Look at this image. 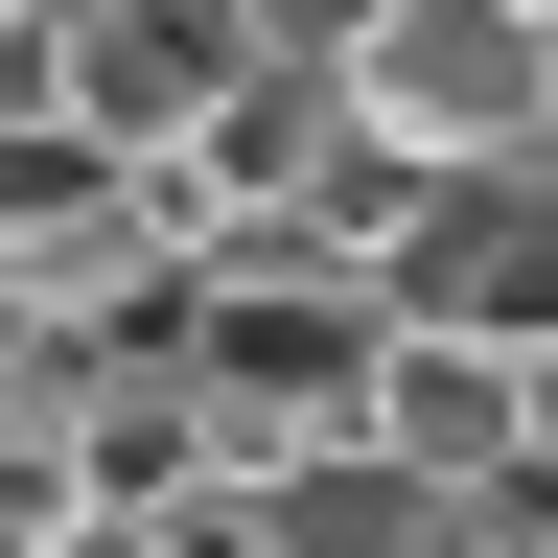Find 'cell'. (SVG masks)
Here are the masks:
<instances>
[{"instance_id": "cell-6", "label": "cell", "mask_w": 558, "mask_h": 558, "mask_svg": "<svg viewBox=\"0 0 558 558\" xmlns=\"http://www.w3.org/2000/svg\"><path fill=\"white\" fill-rule=\"evenodd\" d=\"M233 512H256V558H442V512H465V488H418V465L373 442V418H349V442H303V465H256Z\"/></svg>"}, {"instance_id": "cell-5", "label": "cell", "mask_w": 558, "mask_h": 558, "mask_svg": "<svg viewBox=\"0 0 558 558\" xmlns=\"http://www.w3.org/2000/svg\"><path fill=\"white\" fill-rule=\"evenodd\" d=\"M373 442H396L418 488H512V465H535V373H512V349L396 326V349H373Z\"/></svg>"}, {"instance_id": "cell-3", "label": "cell", "mask_w": 558, "mask_h": 558, "mask_svg": "<svg viewBox=\"0 0 558 558\" xmlns=\"http://www.w3.org/2000/svg\"><path fill=\"white\" fill-rule=\"evenodd\" d=\"M349 117H373V163H558V24L535 0H396L349 47Z\"/></svg>"}, {"instance_id": "cell-7", "label": "cell", "mask_w": 558, "mask_h": 558, "mask_svg": "<svg viewBox=\"0 0 558 558\" xmlns=\"http://www.w3.org/2000/svg\"><path fill=\"white\" fill-rule=\"evenodd\" d=\"M233 24H256L279 70H349V47H373V24H396V0H233Z\"/></svg>"}, {"instance_id": "cell-9", "label": "cell", "mask_w": 558, "mask_h": 558, "mask_svg": "<svg viewBox=\"0 0 558 558\" xmlns=\"http://www.w3.org/2000/svg\"><path fill=\"white\" fill-rule=\"evenodd\" d=\"M535 24H558V0H535Z\"/></svg>"}, {"instance_id": "cell-8", "label": "cell", "mask_w": 558, "mask_h": 558, "mask_svg": "<svg viewBox=\"0 0 558 558\" xmlns=\"http://www.w3.org/2000/svg\"><path fill=\"white\" fill-rule=\"evenodd\" d=\"M0 558H163V512H47V535H0Z\"/></svg>"}, {"instance_id": "cell-4", "label": "cell", "mask_w": 558, "mask_h": 558, "mask_svg": "<svg viewBox=\"0 0 558 558\" xmlns=\"http://www.w3.org/2000/svg\"><path fill=\"white\" fill-rule=\"evenodd\" d=\"M233 94H256V24H233V0H70V94H47L70 140H117V163H186Z\"/></svg>"}, {"instance_id": "cell-1", "label": "cell", "mask_w": 558, "mask_h": 558, "mask_svg": "<svg viewBox=\"0 0 558 558\" xmlns=\"http://www.w3.org/2000/svg\"><path fill=\"white\" fill-rule=\"evenodd\" d=\"M186 396H209V488H256V465H303V442H349L373 418V349H396V303L349 256H186Z\"/></svg>"}, {"instance_id": "cell-2", "label": "cell", "mask_w": 558, "mask_h": 558, "mask_svg": "<svg viewBox=\"0 0 558 558\" xmlns=\"http://www.w3.org/2000/svg\"><path fill=\"white\" fill-rule=\"evenodd\" d=\"M373 303L535 373V349H558V163H396V209H373Z\"/></svg>"}]
</instances>
